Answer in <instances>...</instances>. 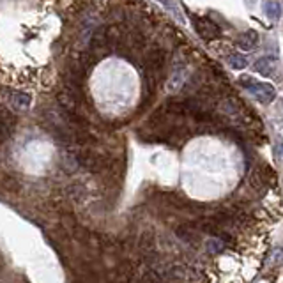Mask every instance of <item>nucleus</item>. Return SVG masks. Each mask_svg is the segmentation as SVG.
<instances>
[{"label":"nucleus","mask_w":283,"mask_h":283,"mask_svg":"<svg viewBox=\"0 0 283 283\" xmlns=\"http://www.w3.org/2000/svg\"><path fill=\"white\" fill-rule=\"evenodd\" d=\"M241 83H243V87L246 88L249 94H253L255 98L259 99L260 103H264V105H267V103H271L276 98V88H274L271 83L253 82V80H249V78H243Z\"/></svg>","instance_id":"nucleus-1"},{"label":"nucleus","mask_w":283,"mask_h":283,"mask_svg":"<svg viewBox=\"0 0 283 283\" xmlns=\"http://www.w3.org/2000/svg\"><path fill=\"white\" fill-rule=\"evenodd\" d=\"M195 27H196V32L204 39H216V37H220V29L209 18H198V20H195Z\"/></svg>","instance_id":"nucleus-2"},{"label":"nucleus","mask_w":283,"mask_h":283,"mask_svg":"<svg viewBox=\"0 0 283 283\" xmlns=\"http://www.w3.org/2000/svg\"><path fill=\"white\" fill-rule=\"evenodd\" d=\"M30 103H32V98H30L29 94L20 92V90L9 92V105L13 110H16V112H25V110H29Z\"/></svg>","instance_id":"nucleus-3"},{"label":"nucleus","mask_w":283,"mask_h":283,"mask_svg":"<svg viewBox=\"0 0 283 283\" xmlns=\"http://www.w3.org/2000/svg\"><path fill=\"white\" fill-rule=\"evenodd\" d=\"M253 69L255 73L262 74V76H271L276 69V59L274 57H260L259 60H255Z\"/></svg>","instance_id":"nucleus-4"},{"label":"nucleus","mask_w":283,"mask_h":283,"mask_svg":"<svg viewBox=\"0 0 283 283\" xmlns=\"http://www.w3.org/2000/svg\"><path fill=\"white\" fill-rule=\"evenodd\" d=\"M257 44H259V34L255 32V30H246L243 34L239 35V39H237V46L244 52H249V50L257 48Z\"/></svg>","instance_id":"nucleus-5"},{"label":"nucleus","mask_w":283,"mask_h":283,"mask_svg":"<svg viewBox=\"0 0 283 283\" xmlns=\"http://www.w3.org/2000/svg\"><path fill=\"white\" fill-rule=\"evenodd\" d=\"M262 9H264V15L267 16L269 20H280V16H282V7H280V4L278 2H274V0L264 2Z\"/></svg>","instance_id":"nucleus-6"},{"label":"nucleus","mask_w":283,"mask_h":283,"mask_svg":"<svg viewBox=\"0 0 283 283\" xmlns=\"http://www.w3.org/2000/svg\"><path fill=\"white\" fill-rule=\"evenodd\" d=\"M229 64H230V68L235 69V71H243V69L248 66V59L241 53H234L229 57Z\"/></svg>","instance_id":"nucleus-7"},{"label":"nucleus","mask_w":283,"mask_h":283,"mask_svg":"<svg viewBox=\"0 0 283 283\" xmlns=\"http://www.w3.org/2000/svg\"><path fill=\"white\" fill-rule=\"evenodd\" d=\"M207 249H209V253H220L221 249H223V244H221L220 241L211 239L209 243H207Z\"/></svg>","instance_id":"nucleus-8"},{"label":"nucleus","mask_w":283,"mask_h":283,"mask_svg":"<svg viewBox=\"0 0 283 283\" xmlns=\"http://www.w3.org/2000/svg\"><path fill=\"white\" fill-rule=\"evenodd\" d=\"M278 152H280V156H282V159H283V140L278 143Z\"/></svg>","instance_id":"nucleus-9"},{"label":"nucleus","mask_w":283,"mask_h":283,"mask_svg":"<svg viewBox=\"0 0 283 283\" xmlns=\"http://www.w3.org/2000/svg\"><path fill=\"white\" fill-rule=\"evenodd\" d=\"M159 2H166V0H159Z\"/></svg>","instance_id":"nucleus-10"}]
</instances>
